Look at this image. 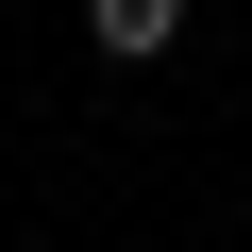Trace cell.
<instances>
[{"label":"cell","mask_w":252,"mask_h":252,"mask_svg":"<svg viewBox=\"0 0 252 252\" xmlns=\"http://www.w3.org/2000/svg\"><path fill=\"white\" fill-rule=\"evenodd\" d=\"M84 34H101L118 67H152V51H185V0H84Z\"/></svg>","instance_id":"1"}]
</instances>
